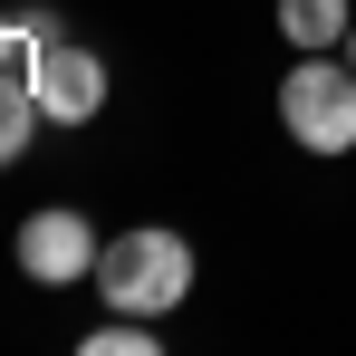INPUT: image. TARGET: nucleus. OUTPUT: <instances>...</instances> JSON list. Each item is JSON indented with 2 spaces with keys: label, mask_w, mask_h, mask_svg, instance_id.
<instances>
[{
  "label": "nucleus",
  "mask_w": 356,
  "mask_h": 356,
  "mask_svg": "<svg viewBox=\"0 0 356 356\" xmlns=\"http://www.w3.org/2000/svg\"><path fill=\"white\" fill-rule=\"evenodd\" d=\"M97 298L106 308H135V318H174L193 298V241L164 232V222H135L97 250Z\"/></svg>",
  "instance_id": "nucleus-1"
},
{
  "label": "nucleus",
  "mask_w": 356,
  "mask_h": 356,
  "mask_svg": "<svg viewBox=\"0 0 356 356\" xmlns=\"http://www.w3.org/2000/svg\"><path fill=\"white\" fill-rule=\"evenodd\" d=\"M280 125L308 154H356V67L337 49H298V67L280 77Z\"/></svg>",
  "instance_id": "nucleus-2"
},
{
  "label": "nucleus",
  "mask_w": 356,
  "mask_h": 356,
  "mask_svg": "<svg viewBox=\"0 0 356 356\" xmlns=\"http://www.w3.org/2000/svg\"><path fill=\"white\" fill-rule=\"evenodd\" d=\"M97 222L77 212V202H39L29 222H19V241H10V260L39 280V289H77V280H97Z\"/></svg>",
  "instance_id": "nucleus-3"
},
{
  "label": "nucleus",
  "mask_w": 356,
  "mask_h": 356,
  "mask_svg": "<svg viewBox=\"0 0 356 356\" xmlns=\"http://www.w3.org/2000/svg\"><path fill=\"white\" fill-rule=\"evenodd\" d=\"M29 97H39L49 125H87L97 106H106V58L77 49V39H49V49L29 58Z\"/></svg>",
  "instance_id": "nucleus-4"
},
{
  "label": "nucleus",
  "mask_w": 356,
  "mask_h": 356,
  "mask_svg": "<svg viewBox=\"0 0 356 356\" xmlns=\"http://www.w3.org/2000/svg\"><path fill=\"white\" fill-rule=\"evenodd\" d=\"M347 29H356L347 0H280V39H289V49H337Z\"/></svg>",
  "instance_id": "nucleus-5"
},
{
  "label": "nucleus",
  "mask_w": 356,
  "mask_h": 356,
  "mask_svg": "<svg viewBox=\"0 0 356 356\" xmlns=\"http://www.w3.org/2000/svg\"><path fill=\"white\" fill-rule=\"evenodd\" d=\"M154 327H164V318H135V308H116L106 327H87V347H77V356H154Z\"/></svg>",
  "instance_id": "nucleus-6"
},
{
  "label": "nucleus",
  "mask_w": 356,
  "mask_h": 356,
  "mask_svg": "<svg viewBox=\"0 0 356 356\" xmlns=\"http://www.w3.org/2000/svg\"><path fill=\"white\" fill-rule=\"evenodd\" d=\"M39 125H49V116H39V97H29V87H0V164H19Z\"/></svg>",
  "instance_id": "nucleus-7"
},
{
  "label": "nucleus",
  "mask_w": 356,
  "mask_h": 356,
  "mask_svg": "<svg viewBox=\"0 0 356 356\" xmlns=\"http://www.w3.org/2000/svg\"><path fill=\"white\" fill-rule=\"evenodd\" d=\"M19 39H29V49H49V39H67V29H58V10H19Z\"/></svg>",
  "instance_id": "nucleus-8"
},
{
  "label": "nucleus",
  "mask_w": 356,
  "mask_h": 356,
  "mask_svg": "<svg viewBox=\"0 0 356 356\" xmlns=\"http://www.w3.org/2000/svg\"><path fill=\"white\" fill-rule=\"evenodd\" d=\"M337 58H347V67H356V29H347V39H337Z\"/></svg>",
  "instance_id": "nucleus-9"
}]
</instances>
